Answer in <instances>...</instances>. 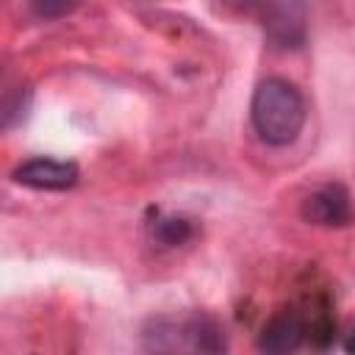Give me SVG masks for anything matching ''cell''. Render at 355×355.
<instances>
[{
	"mask_svg": "<svg viewBox=\"0 0 355 355\" xmlns=\"http://www.w3.org/2000/svg\"><path fill=\"white\" fill-rule=\"evenodd\" d=\"M252 128L261 141L272 147H288L305 128V100L300 89L286 78H266L255 86L250 103Z\"/></svg>",
	"mask_w": 355,
	"mask_h": 355,
	"instance_id": "6da1fadb",
	"label": "cell"
},
{
	"mask_svg": "<svg viewBox=\"0 0 355 355\" xmlns=\"http://www.w3.org/2000/svg\"><path fill=\"white\" fill-rule=\"evenodd\" d=\"M141 341L147 349H155V352H222L225 330L219 322L202 313L183 316V319L158 316L147 322Z\"/></svg>",
	"mask_w": 355,
	"mask_h": 355,
	"instance_id": "7a4b0ae2",
	"label": "cell"
},
{
	"mask_svg": "<svg viewBox=\"0 0 355 355\" xmlns=\"http://www.w3.org/2000/svg\"><path fill=\"white\" fill-rule=\"evenodd\" d=\"M263 31L277 47H300L308 31V14L302 0H266L263 6Z\"/></svg>",
	"mask_w": 355,
	"mask_h": 355,
	"instance_id": "3957f363",
	"label": "cell"
},
{
	"mask_svg": "<svg viewBox=\"0 0 355 355\" xmlns=\"http://www.w3.org/2000/svg\"><path fill=\"white\" fill-rule=\"evenodd\" d=\"M302 219L324 227H344L352 222V197L341 183H324L302 200Z\"/></svg>",
	"mask_w": 355,
	"mask_h": 355,
	"instance_id": "277c9868",
	"label": "cell"
},
{
	"mask_svg": "<svg viewBox=\"0 0 355 355\" xmlns=\"http://www.w3.org/2000/svg\"><path fill=\"white\" fill-rule=\"evenodd\" d=\"M78 166L72 161H58V158H31L22 161L14 172L11 180L28 189L39 191H64L78 183Z\"/></svg>",
	"mask_w": 355,
	"mask_h": 355,
	"instance_id": "5b68a950",
	"label": "cell"
},
{
	"mask_svg": "<svg viewBox=\"0 0 355 355\" xmlns=\"http://www.w3.org/2000/svg\"><path fill=\"white\" fill-rule=\"evenodd\" d=\"M305 333H308L305 319L300 313H294V311H286V313L275 316L263 327V333L258 338V349H266V352H291V349H297L305 341Z\"/></svg>",
	"mask_w": 355,
	"mask_h": 355,
	"instance_id": "8992f818",
	"label": "cell"
},
{
	"mask_svg": "<svg viewBox=\"0 0 355 355\" xmlns=\"http://www.w3.org/2000/svg\"><path fill=\"white\" fill-rule=\"evenodd\" d=\"M191 236V225L180 216H161L155 225H153V239H158L161 244L166 247H175V244H183L186 239Z\"/></svg>",
	"mask_w": 355,
	"mask_h": 355,
	"instance_id": "52a82bcc",
	"label": "cell"
},
{
	"mask_svg": "<svg viewBox=\"0 0 355 355\" xmlns=\"http://www.w3.org/2000/svg\"><path fill=\"white\" fill-rule=\"evenodd\" d=\"M28 6L42 19H61V17L72 14L80 6V0H28Z\"/></svg>",
	"mask_w": 355,
	"mask_h": 355,
	"instance_id": "ba28073f",
	"label": "cell"
},
{
	"mask_svg": "<svg viewBox=\"0 0 355 355\" xmlns=\"http://www.w3.org/2000/svg\"><path fill=\"white\" fill-rule=\"evenodd\" d=\"M219 3L227 8H236V11H252V8H261L266 0H219Z\"/></svg>",
	"mask_w": 355,
	"mask_h": 355,
	"instance_id": "9c48e42d",
	"label": "cell"
},
{
	"mask_svg": "<svg viewBox=\"0 0 355 355\" xmlns=\"http://www.w3.org/2000/svg\"><path fill=\"white\" fill-rule=\"evenodd\" d=\"M344 349H347V352H355V336H352L349 341H344Z\"/></svg>",
	"mask_w": 355,
	"mask_h": 355,
	"instance_id": "30bf717a",
	"label": "cell"
}]
</instances>
